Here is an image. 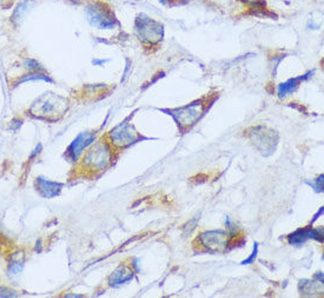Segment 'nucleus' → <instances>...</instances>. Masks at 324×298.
Segmentation results:
<instances>
[{"label": "nucleus", "mask_w": 324, "mask_h": 298, "mask_svg": "<svg viewBox=\"0 0 324 298\" xmlns=\"http://www.w3.org/2000/svg\"><path fill=\"white\" fill-rule=\"evenodd\" d=\"M112 159L114 152L110 143L106 140H99L84 154L81 169L86 173L96 174L106 169L111 164Z\"/></svg>", "instance_id": "obj_1"}, {"label": "nucleus", "mask_w": 324, "mask_h": 298, "mask_svg": "<svg viewBox=\"0 0 324 298\" xmlns=\"http://www.w3.org/2000/svg\"><path fill=\"white\" fill-rule=\"evenodd\" d=\"M67 111V99L58 94L46 92L33 101L30 108L32 116L37 118L53 121L58 119Z\"/></svg>", "instance_id": "obj_2"}, {"label": "nucleus", "mask_w": 324, "mask_h": 298, "mask_svg": "<svg viewBox=\"0 0 324 298\" xmlns=\"http://www.w3.org/2000/svg\"><path fill=\"white\" fill-rule=\"evenodd\" d=\"M136 32L140 41L149 44H155L162 41L163 26L145 14H140L136 19Z\"/></svg>", "instance_id": "obj_3"}, {"label": "nucleus", "mask_w": 324, "mask_h": 298, "mask_svg": "<svg viewBox=\"0 0 324 298\" xmlns=\"http://www.w3.org/2000/svg\"><path fill=\"white\" fill-rule=\"evenodd\" d=\"M249 136L257 150L264 156H269L275 152L278 140L275 131L263 128V126H257V128L251 129Z\"/></svg>", "instance_id": "obj_4"}, {"label": "nucleus", "mask_w": 324, "mask_h": 298, "mask_svg": "<svg viewBox=\"0 0 324 298\" xmlns=\"http://www.w3.org/2000/svg\"><path fill=\"white\" fill-rule=\"evenodd\" d=\"M86 16L91 25L98 28H111L115 26V17L110 9L100 3H93L86 7Z\"/></svg>", "instance_id": "obj_5"}, {"label": "nucleus", "mask_w": 324, "mask_h": 298, "mask_svg": "<svg viewBox=\"0 0 324 298\" xmlns=\"http://www.w3.org/2000/svg\"><path fill=\"white\" fill-rule=\"evenodd\" d=\"M137 131L130 123L123 122L109 132L110 144L116 147H126L137 140Z\"/></svg>", "instance_id": "obj_6"}, {"label": "nucleus", "mask_w": 324, "mask_h": 298, "mask_svg": "<svg viewBox=\"0 0 324 298\" xmlns=\"http://www.w3.org/2000/svg\"><path fill=\"white\" fill-rule=\"evenodd\" d=\"M199 244L209 251H224L228 248V234L221 230L202 232Z\"/></svg>", "instance_id": "obj_7"}, {"label": "nucleus", "mask_w": 324, "mask_h": 298, "mask_svg": "<svg viewBox=\"0 0 324 298\" xmlns=\"http://www.w3.org/2000/svg\"><path fill=\"white\" fill-rule=\"evenodd\" d=\"M171 112H172L171 115L176 119L178 125H181L182 128H184V126L188 128V126L196 124V122H197L199 117L202 116L203 110L201 101H199V103L197 101V103L190 104L188 105V106L177 108V110H173Z\"/></svg>", "instance_id": "obj_8"}, {"label": "nucleus", "mask_w": 324, "mask_h": 298, "mask_svg": "<svg viewBox=\"0 0 324 298\" xmlns=\"http://www.w3.org/2000/svg\"><path fill=\"white\" fill-rule=\"evenodd\" d=\"M96 133L93 132H83L72 141L70 146H68L66 155L71 161H77L79 156H81L86 147H89L93 143Z\"/></svg>", "instance_id": "obj_9"}, {"label": "nucleus", "mask_w": 324, "mask_h": 298, "mask_svg": "<svg viewBox=\"0 0 324 298\" xmlns=\"http://www.w3.org/2000/svg\"><path fill=\"white\" fill-rule=\"evenodd\" d=\"M322 235H323V229H312L310 227L300 229V230L295 231L294 234H291L287 237L290 244L294 245H302L305 241L308 239H317V241L322 242Z\"/></svg>", "instance_id": "obj_10"}, {"label": "nucleus", "mask_w": 324, "mask_h": 298, "mask_svg": "<svg viewBox=\"0 0 324 298\" xmlns=\"http://www.w3.org/2000/svg\"><path fill=\"white\" fill-rule=\"evenodd\" d=\"M35 184H37V191L45 198H52L59 195L61 190V184L44 179V178H37Z\"/></svg>", "instance_id": "obj_11"}, {"label": "nucleus", "mask_w": 324, "mask_h": 298, "mask_svg": "<svg viewBox=\"0 0 324 298\" xmlns=\"http://www.w3.org/2000/svg\"><path fill=\"white\" fill-rule=\"evenodd\" d=\"M133 277V271L131 270L129 267L122 264L117 270H116L114 274L111 275L110 279H109V283H110L111 286H118L122 285L124 283L129 282Z\"/></svg>", "instance_id": "obj_12"}, {"label": "nucleus", "mask_w": 324, "mask_h": 298, "mask_svg": "<svg viewBox=\"0 0 324 298\" xmlns=\"http://www.w3.org/2000/svg\"><path fill=\"white\" fill-rule=\"evenodd\" d=\"M307 78L305 76H302V77H298V78H294V79H289L286 83H284V84H281L278 86V96L279 97H285L287 96V94L293 93L295 90L297 89L298 85H300V83L302 81H304V79Z\"/></svg>", "instance_id": "obj_13"}, {"label": "nucleus", "mask_w": 324, "mask_h": 298, "mask_svg": "<svg viewBox=\"0 0 324 298\" xmlns=\"http://www.w3.org/2000/svg\"><path fill=\"white\" fill-rule=\"evenodd\" d=\"M28 3L30 2L26 0V2L21 3L20 5H18V7L16 9V12H14V16H13L14 20H19L25 16V13H26L27 10H28Z\"/></svg>", "instance_id": "obj_14"}, {"label": "nucleus", "mask_w": 324, "mask_h": 298, "mask_svg": "<svg viewBox=\"0 0 324 298\" xmlns=\"http://www.w3.org/2000/svg\"><path fill=\"white\" fill-rule=\"evenodd\" d=\"M24 66L26 67L27 70H30L32 72H42L43 71L42 65L34 59H25Z\"/></svg>", "instance_id": "obj_15"}, {"label": "nucleus", "mask_w": 324, "mask_h": 298, "mask_svg": "<svg viewBox=\"0 0 324 298\" xmlns=\"http://www.w3.org/2000/svg\"><path fill=\"white\" fill-rule=\"evenodd\" d=\"M257 253H258V244L256 243V244H255V246H254V252L251 253V256L247 258V259H245V260H243L242 262V264L243 265H247V264H251L253 263V262L256 259V257H257Z\"/></svg>", "instance_id": "obj_16"}, {"label": "nucleus", "mask_w": 324, "mask_h": 298, "mask_svg": "<svg viewBox=\"0 0 324 298\" xmlns=\"http://www.w3.org/2000/svg\"><path fill=\"white\" fill-rule=\"evenodd\" d=\"M312 187L315 188V190L323 191V176L316 179V184H312Z\"/></svg>", "instance_id": "obj_17"}]
</instances>
